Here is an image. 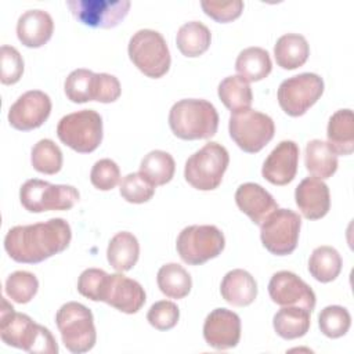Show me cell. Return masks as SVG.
I'll return each mask as SVG.
<instances>
[{
	"label": "cell",
	"mask_w": 354,
	"mask_h": 354,
	"mask_svg": "<svg viewBox=\"0 0 354 354\" xmlns=\"http://www.w3.org/2000/svg\"><path fill=\"white\" fill-rule=\"evenodd\" d=\"M72 239L68 221L55 217L43 223L15 225L4 238V249L8 256L26 264H36L64 252Z\"/></svg>",
	"instance_id": "obj_1"
},
{
	"label": "cell",
	"mask_w": 354,
	"mask_h": 354,
	"mask_svg": "<svg viewBox=\"0 0 354 354\" xmlns=\"http://www.w3.org/2000/svg\"><path fill=\"white\" fill-rule=\"evenodd\" d=\"M0 314V337L3 343L28 353H58L59 348L53 333L29 315L17 313L4 297L1 299Z\"/></svg>",
	"instance_id": "obj_2"
},
{
	"label": "cell",
	"mask_w": 354,
	"mask_h": 354,
	"mask_svg": "<svg viewBox=\"0 0 354 354\" xmlns=\"http://www.w3.org/2000/svg\"><path fill=\"white\" fill-rule=\"evenodd\" d=\"M169 126L181 140H203L216 134L218 113L214 105L201 98H184L173 104Z\"/></svg>",
	"instance_id": "obj_3"
},
{
	"label": "cell",
	"mask_w": 354,
	"mask_h": 354,
	"mask_svg": "<svg viewBox=\"0 0 354 354\" xmlns=\"http://www.w3.org/2000/svg\"><path fill=\"white\" fill-rule=\"evenodd\" d=\"M57 328L64 346L73 354L90 351L97 340L94 317L90 308L77 301H68L55 314Z\"/></svg>",
	"instance_id": "obj_4"
},
{
	"label": "cell",
	"mask_w": 354,
	"mask_h": 354,
	"mask_svg": "<svg viewBox=\"0 0 354 354\" xmlns=\"http://www.w3.org/2000/svg\"><path fill=\"white\" fill-rule=\"evenodd\" d=\"M228 163L230 155L225 147L210 141L187 159L184 177L194 188L212 191L221 184Z\"/></svg>",
	"instance_id": "obj_5"
},
{
	"label": "cell",
	"mask_w": 354,
	"mask_h": 354,
	"mask_svg": "<svg viewBox=\"0 0 354 354\" xmlns=\"http://www.w3.org/2000/svg\"><path fill=\"white\" fill-rule=\"evenodd\" d=\"M131 62L148 77L159 79L170 68V51L165 37L153 29H140L129 40Z\"/></svg>",
	"instance_id": "obj_6"
},
{
	"label": "cell",
	"mask_w": 354,
	"mask_h": 354,
	"mask_svg": "<svg viewBox=\"0 0 354 354\" xmlns=\"http://www.w3.org/2000/svg\"><path fill=\"white\" fill-rule=\"evenodd\" d=\"M57 136L79 153L93 152L102 141V118L94 109L68 113L59 119Z\"/></svg>",
	"instance_id": "obj_7"
},
{
	"label": "cell",
	"mask_w": 354,
	"mask_h": 354,
	"mask_svg": "<svg viewBox=\"0 0 354 354\" xmlns=\"http://www.w3.org/2000/svg\"><path fill=\"white\" fill-rule=\"evenodd\" d=\"M228 130L231 138L242 151L256 153L272 140L275 124L268 115L248 108L231 112Z\"/></svg>",
	"instance_id": "obj_8"
},
{
	"label": "cell",
	"mask_w": 354,
	"mask_h": 354,
	"mask_svg": "<svg viewBox=\"0 0 354 354\" xmlns=\"http://www.w3.org/2000/svg\"><path fill=\"white\" fill-rule=\"evenodd\" d=\"M79 191L73 185L51 184L39 178L25 181L19 189L21 205L30 213L69 210L79 201Z\"/></svg>",
	"instance_id": "obj_9"
},
{
	"label": "cell",
	"mask_w": 354,
	"mask_h": 354,
	"mask_svg": "<svg viewBox=\"0 0 354 354\" xmlns=\"http://www.w3.org/2000/svg\"><path fill=\"white\" fill-rule=\"evenodd\" d=\"M225 246L224 234L210 224L188 225L177 236L176 248L181 260L191 266H199L217 257Z\"/></svg>",
	"instance_id": "obj_10"
},
{
	"label": "cell",
	"mask_w": 354,
	"mask_h": 354,
	"mask_svg": "<svg viewBox=\"0 0 354 354\" xmlns=\"http://www.w3.org/2000/svg\"><path fill=\"white\" fill-rule=\"evenodd\" d=\"M301 217L290 209L274 210L260 224V238L263 246L275 256L290 254L299 241Z\"/></svg>",
	"instance_id": "obj_11"
},
{
	"label": "cell",
	"mask_w": 354,
	"mask_h": 354,
	"mask_svg": "<svg viewBox=\"0 0 354 354\" xmlns=\"http://www.w3.org/2000/svg\"><path fill=\"white\" fill-rule=\"evenodd\" d=\"M324 93V80L319 75L304 72L285 79L277 93L279 106L289 116H301Z\"/></svg>",
	"instance_id": "obj_12"
},
{
	"label": "cell",
	"mask_w": 354,
	"mask_h": 354,
	"mask_svg": "<svg viewBox=\"0 0 354 354\" xmlns=\"http://www.w3.org/2000/svg\"><path fill=\"white\" fill-rule=\"evenodd\" d=\"M66 7L82 24L109 29L118 26L127 15L129 0H68Z\"/></svg>",
	"instance_id": "obj_13"
},
{
	"label": "cell",
	"mask_w": 354,
	"mask_h": 354,
	"mask_svg": "<svg viewBox=\"0 0 354 354\" xmlns=\"http://www.w3.org/2000/svg\"><path fill=\"white\" fill-rule=\"evenodd\" d=\"M271 300L282 307L297 306L313 311L315 307V293L308 283L292 271H278L268 282Z\"/></svg>",
	"instance_id": "obj_14"
},
{
	"label": "cell",
	"mask_w": 354,
	"mask_h": 354,
	"mask_svg": "<svg viewBox=\"0 0 354 354\" xmlns=\"http://www.w3.org/2000/svg\"><path fill=\"white\" fill-rule=\"evenodd\" d=\"M51 100L40 90H29L18 97L8 109L10 124L22 131L40 127L50 116Z\"/></svg>",
	"instance_id": "obj_15"
},
{
	"label": "cell",
	"mask_w": 354,
	"mask_h": 354,
	"mask_svg": "<svg viewBox=\"0 0 354 354\" xmlns=\"http://www.w3.org/2000/svg\"><path fill=\"white\" fill-rule=\"evenodd\" d=\"M145 290L136 279L120 274H108L101 301L124 314H136L145 303Z\"/></svg>",
	"instance_id": "obj_16"
},
{
	"label": "cell",
	"mask_w": 354,
	"mask_h": 354,
	"mask_svg": "<svg viewBox=\"0 0 354 354\" xmlns=\"http://www.w3.org/2000/svg\"><path fill=\"white\" fill-rule=\"evenodd\" d=\"M205 342L216 350L234 348L241 339V318L228 308H214L203 324Z\"/></svg>",
	"instance_id": "obj_17"
},
{
	"label": "cell",
	"mask_w": 354,
	"mask_h": 354,
	"mask_svg": "<svg viewBox=\"0 0 354 354\" xmlns=\"http://www.w3.org/2000/svg\"><path fill=\"white\" fill-rule=\"evenodd\" d=\"M300 149L295 141L283 140L266 158L261 174L274 185L289 184L297 173Z\"/></svg>",
	"instance_id": "obj_18"
},
{
	"label": "cell",
	"mask_w": 354,
	"mask_h": 354,
	"mask_svg": "<svg viewBox=\"0 0 354 354\" xmlns=\"http://www.w3.org/2000/svg\"><path fill=\"white\" fill-rule=\"evenodd\" d=\"M295 199L300 213L308 220L322 218L330 209L329 188L317 177H306L301 180L296 187Z\"/></svg>",
	"instance_id": "obj_19"
},
{
	"label": "cell",
	"mask_w": 354,
	"mask_h": 354,
	"mask_svg": "<svg viewBox=\"0 0 354 354\" xmlns=\"http://www.w3.org/2000/svg\"><path fill=\"white\" fill-rule=\"evenodd\" d=\"M235 202L239 210L257 225L278 209V203L272 195L256 183L241 184L235 191Z\"/></svg>",
	"instance_id": "obj_20"
},
{
	"label": "cell",
	"mask_w": 354,
	"mask_h": 354,
	"mask_svg": "<svg viewBox=\"0 0 354 354\" xmlns=\"http://www.w3.org/2000/svg\"><path fill=\"white\" fill-rule=\"evenodd\" d=\"M54 22L51 15L40 8L22 12L17 22V36L19 41L30 48L44 46L53 36Z\"/></svg>",
	"instance_id": "obj_21"
},
{
	"label": "cell",
	"mask_w": 354,
	"mask_h": 354,
	"mask_svg": "<svg viewBox=\"0 0 354 354\" xmlns=\"http://www.w3.org/2000/svg\"><path fill=\"white\" fill-rule=\"evenodd\" d=\"M220 292L227 303L235 307H245L254 301L257 296V283L250 272L242 268H235L224 275Z\"/></svg>",
	"instance_id": "obj_22"
},
{
	"label": "cell",
	"mask_w": 354,
	"mask_h": 354,
	"mask_svg": "<svg viewBox=\"0 0 354 354\" xmlns=\"http://www.w3.org/2000/svg\"><path fill=\"white\" fill-rule=\"evenodd\" d=\"M328 145L336 155H350L354 151V115L348 108L336 111L328 122Z\"/></svg>",
	"instance_id": "obj_23"
},
{
	"label": "cell",
	"mask_w": 354,
	"mask_h": 354,
	"mask_svg": "<svg viewBox=\"0 0 354 354\" xmlns=\"http://www.w3.org/2000/svg\"><path fill=\"white\" fill-rule=\"evenodd\" d=\"M140 256V243L137 238L129 231L115 234L106 249V259L112 268L119 272L131 270Z\"/></svg>",
	"instance_id": "obj_24"
},
{
	"label": "cell",
	"mask_w": 354,
	"mask_h": 354,
	"mask_svg": "<svg viewBox=\"0 0 354 354\" xmlns=\"http://www.w3.org/2000/svg\"><path fill=\"white\" fill-rule=\"evenodd\" d=\"M274 55L278 66L282 69H296L307 61L310 46L303 35L285 33L277 40Z\"/></svg>",
	"instance_id": "obj_25"
},
{
	"label": "cell",
	"mask_w": 354,
	"mask_h": 354,
	"mask_svg": "<svg viewBox=\"0 0 354 354\" xmlns=\"http://www.w3.org/2000/svg\"><path fill=\"white\" fill-rule=\"evenodd\" d=\"M311 311L297 306H286L278 310L272 318V325L278 336L286 340L304 336L311 324Z\"/></svg>",
	"instance_id": "obj_26"
},
{
	"label": "cell",
	"mask_w": 354,
	"mask_h": 354,
	"mask_svg": "<svg viewBox=\"0 0 354 354\" xmlns=\"http://www.w3.org/2000/svg\"><path fill=\"white\" fill-rule=\"evenodd\" d=\"M304 165L310 174L317 178H329L337 170V155L322 140H311L306 145Z\"/></svg>",
	"instance_id": "obj_27"
},
{
	"label": "cell",
	"mask_w": 354,
	"mask_h": 354,
	"mask_svg": "<svg viewBox=\"0 0 354 354\" xmlns=\"http://www.w3.org/2000/svg\"><path fill=\"white\" fill-rule=\"evenodd\" d=\"M235 69L246 82H259L270 75L272 69L271 57L261 47H248L238 54Z\"/></svg>",
	"instance_id": "obj_28"
},
{
	"label": "cell",
	"mask_w": 354,
	"mask_h": 354,
	"mask_svg": "<svg viewBox=\"0 0 354 354\" xmlns=\"http://www.w3.org/2000/svg\"><path fill=\"white\" fill-rule=\"evenodd\" d=\"M212 33L209 28L199 21H189L180 26L176 36V43L180 53L194 58L202 55L210 46Z\"/></svg>",
	"instance_id": "obj_29"
},
{
	"label": "cell",
	"mask_w": 354,
	"mask_h": 354,
	"mask_svg": "<svg viewBox=\"0 0 354 354\" xmlns=\"http://www.w3.org/2000/svg\"><path fill=\"white\" fill-rule=\"evenodd\" d=\"M156 282L160 292L170 299H183L192 288L191 275L177 263H167L162 266L158 271Z\"/></svg>",
	"instance_id": "obj_30"
},
{
	"label": "cell",
	"mask_w": 354,
	"mask_h": 354,
	"mask_svg": "<svg viewBox=\"0 0 354 354\" xmlns=\"http://www.w3.org/2000/svg\"><path fill=\"white\" fill-rule=\"evenodd\" d=\"M217 91L221 102L231 112L248 109L252 105L253 93L249 86V82H246L239 75L224 77L220 82Z\"/></svg>",
	"instance_id": "obj_31"
},
{
	"label": "cell",
	"mask_w": 354,
	"mask_h": 354,
	"mask_svg": "<svg viewBox=\"0 0 354 354\" xmlns=\"http://www.w3.org/2000/svg\"><path fill=\"white\" fill-rule=\"evenodd\" d=\"M308 271L322 283L336 279L342 271V257L339 252L326 245L315 248L308 260Z\"/></svg>",
	"instance_id": "obj_32"
},
{
	"label": "cell",
	"mask_w": 354,
	"mask_h": 354,
	"mask_svg": "<svg viewBox=\"0 0 354 354\" xmlns=\"http://www.w3.org/2000/svg\"><path fill=\"white\" fill-rule=\"evenodd\" d=\"M176 171V163L173 156L162 149L148 152L141 163L140 173H142L155 187L169 183Z\"/></svg>",
	"instance_id": "obj_33"
},
{
	"label": "cell",
	"mask_w": 354,
	"mask_h": 354,
	"mask_svg": "<svg viewBox=\"0 0 354 354\" xmlns=\"http://www.w3.org/2000/svg\"><path fill=\"white\" fill-rule=\"evenodd\" d=\"M30 162L35 170L44 174H55L62 167V152L53 140L43 138L33 145Z\"/></svg>",
	"instance_id": "obj_34"
},
{
	"label": "cell",
	"mask_w": 354,
	"mask_h": 354,
	"mask_svg": "<svg viewBox=\"0 0 354 354\" xmlns=\"http://www.w3.org/2000/svg\"><path fill=\"white\" fill-rule=\"evenodd\" d=\"M7 296L19 304L29 303L39 289V281L35 274L29 271H14L6 281Z\"/></svg>",
	"instance_id": "obj_35"
},
{
	"label": "cell",
	"mask_w": 354,
	"mask_h": 354,
	"mask_svg": "<svg viewBox=\"0 0 354 354\" xmlns=\"http://www.w3.org/2000/svg\"><path fill=\"white\" fill-rule=\"evenodd\" d=\"M351 325V315L347 308L342 306H328L318 315V326L321 332L330 337L337 339L344 336Z\"/></svg>",
	"instance_id": "obj_36"
},
{
	"label": "cell",
	"mask_w": 354,
	"mask_h": 354,
	"mask_svg": "<svg viewBox=\"0 0 354 354\" xmlns=\"http://www.w3.org/2000/svg\"><path fill=\"white\" fill-rule=\"evenodd\" d=\"M120 195L130 203L148 202L155 194V185L142 173H129L120 181Z\"/></svg>",
	"instance_id": "obj_37"
},
{
	"label": "cell",
	"mask_w": 354,
	"mask_h": 354,
	"mask_svg": "<svg viewBox=\"0 0 354 354\" xmlns=\"http://www.w3.org/2000/svg\"><path fill=\"white\" fill-rule=\"evenodd\" d=\"M94 72L90 69L79 68L72 71L65 79L64 90L72 102L83 104L91 101V88H93Z\"/></svg>",
	"instance_id": "obj_38"
},
{
	"label": "cell",
	"mask_w": 354,
	"mask_h": 354,
	"mask_svg": "<svg viewBox=\"0 0 354 354\" xmlns=\"http://www.w3.org/2000/svg\"><path fill=\"white\" fill-rule=\"evenodd\" d=\"M180 318V310L170 300H160L151 306L147 313L148 322L158 330H169L174 328Z\"/></svg>",
	"instance_id": "obj_39"
},
{
	"label": "cell",
	"mask_w": 354,
	"mask_h": 354,
	"mask_svg": "<svg viewBox=\"0 0 354 354\" xmlns=\"http://www.w3.org/2000/svg\"><path fill=\"white\" fill-rule=\"evenodd\" d=\"M120 180V169L112 159H100L90 171L91 184L100 191H109L116 187Z\"/></svg>",
	"instance_id": "obj_40"
},
{
	"label": "cell",
	"mask_w": 354,
	"mask_h": 354,
	"mask_svg": "<svg viewBox=\"0 0 354 354\" xmlns=\"http://www.w3.org/2000/svg\"><path fill=\"white\" fill-rule=\"evenodd\" d=\"M1 73L0 80L3 84L17 83L24 73V59L19 51L12 46H1L0 48Z\"/></svg>",
	"instance_id": "obj_41"
},
{
	"label": "cell",
	"mask_w": 354,
	"mask_h": 354,
	"mask_svg": "<svg viewBox=\"0 0 354 354\" xmlns=\"http://www.w3.org/2000/svg\"><path fill=\"white\" fill-rule=\"evenodd\" d=\"M122 88L116 76L109 73H94L91 101L98 102H113L120 97Z\"/></svg>",
	"instance_id": "obj_42"
},
{
	"label": "cell",
	"mask_w": 354,
	"mask_h": 354,
	"mask_svg": "<svg viewBox=\"0 0 354 354\" xmlns=\"http://www.w3.org/2000/svg\"><path fill=\"white\" fill-rule=\"evenodd\" d=\"M106 277L108 274L100 268L84 270L77 279V292L93 301H101Z\"/></svg>",
	"instance_id": "obj_43"
},
{
	"label": "cell",
	"mask_w": 354,
	"mask_h": 354,
	"mask_svg": "<svg viewBox=\"0 0 354 354\" xmlns=\"http://www.w3.org/2000/svg\"><path fill=\"white\" fill-rule=\"evenodd\" d=\"M201 7L206 15L213 18L217 22H230L236 19L243 10V1L232 0V1H213L203 0L201 1Z\"/></svg>",
	"instance_id": "obj_44"
}]
</instances>
